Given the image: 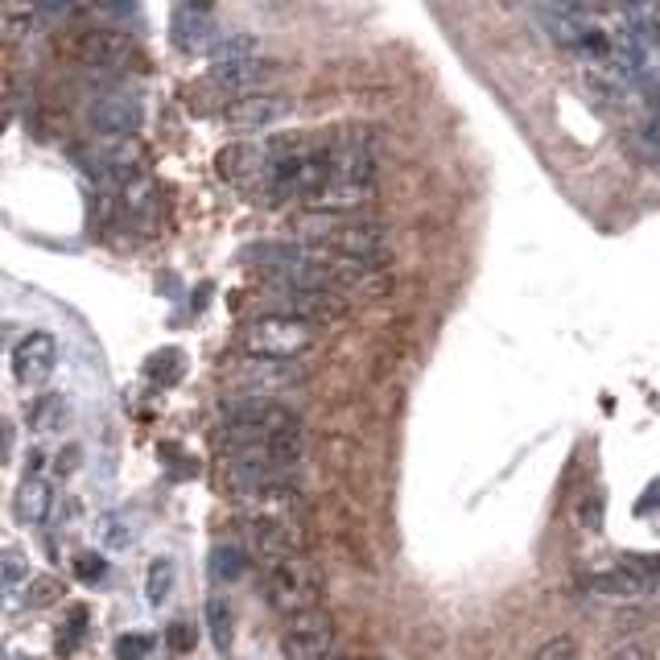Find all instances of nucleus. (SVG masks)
<instances>
[{"mask_svg":"<svg viewBox=\"0 0 660 660\" xmlns=\"http://www.w3.org/2000/svg\"><path fill=\"white\" fill-rule=\"evenodd\" d=\"M318 339L315 322H306V318H294V315H277V310H268V315L252 318L248 327H244V351H248L252 360H294L301 351H310Z\"/></svg>","mask_w":660,"mask_h":660,"instance_id":"obj_1","label":"nucleus"},{"mask_svg":"<svg viewBox=\"0 0 660 660\" xmlns=\"http://www.w3.org/2000/svg\"><path fill=\"white\" fill-rule=\"evenodd\" d=\"M595 595L611 598H640L660 590V553H628L624 562H615L611 569H598L586 582Z\"/></svg>","mask_w":660,"mask_h":660,"instance_id":"obj_2","label":"nucleus"},{"mask_svg":"<svg viewBox=\"0 0 660 660\" xmlns=\"http://www.w3.org/2000/svg\"><path fill=\"white\" fill-rule=\"evenodd\" d=\"M265 595L268 603L277 607V611L285 615H306V611H318V578L306 569V562L301 557H294V562H268L265 569Z\"/></svg>","mask_w":660,"mask_h":660,"instance_id":"obj_3","label":"nucleus"},{"mask_svg":"<svg viewBox=\"0 0 660 660\" xmlns=\"http://www.w3.org/2000/svg\"><path fill=\"white\" fill-rule=\"evenodd\" d=\"M211 75L223 87H252V83L265 75L260 66V42L248 33H227L215 54H211Z\"/></svg>","mask_w":660,"mask_h":660,"instance_id":"obj_4","label":"nucleus"},{"mask_svg":"<svg viewBox=\"0 0 660 660\" xmlns=\"http://www.w3.org/2000/svg\"><path fill=\"white\" fill-rule=\"evenodd\" d=\"M170 42L182 54H215V46L223 42L220 17L206 4H173L170 13Z\"/></svg>","mask_w":660,"mask_h":660,"instance_id":"obj_5","label":"nucleus"},{"mask_svg":"<svg viewBox=\"0 0 660 660\" xmlns=\"http://www.w3.org/2000/svg\"><path fill=\"white\" fill-rule=\"evenodd\" d=\"M58 368V339L46 330H30L13 347V376L21 388H42Z\"/></svg>","mask_w":660,"mask_h":660,"instance_id":"obj_6","label":"nucleus"},{"mask_svg":"<svg viewBox=\"0 0 660 660\" xmlns=\"http://www.w3.org/2000/svg\"><path fill=\"white\" fill-rule=\"evenodd\" d=\"M334 645V624L327 611H306L285 628V660H330Z\"/></svg>","mask_w":660,"mask_h":660,"instance_id":"obj_7","label":"nucleus"},{"mask_svg":"<svg viewBox=\"0 0 660 660\" xmlns=\"http://www.w3.org/2000/svg\"><path fill=\"white\" fill-rule=\"evenodd\" d=\"M289 108H294V104H289L285 95L248 92L223 108V120L236 128V132H265V128L281 125L285 116H289Z\"/></svg>","mask_w":660,"mask_h":660,"instance_id":"obj_8","label":"nucleus"},{"mask_svg":"<svg viewBox=\"0 0 660 660\" xmlns=\"http://www.w3.org/2000/svg\"><path fill=\"white\" fill-rule=\"evenodd\" d=\"M141 120L145 108L132 92H108L92 104V128L99 137H111V141H128L141 128Z\"/></svg>","mask_w":660,"mask_h":660,"instance_id":"obj_9","label":"nucleus"},{"mask_svg":"<svg viewBox=\"0 0 660 660\" xmlns=\"http://www.w3.org/2000/svg\"><path fill=\"white\" fill-rule=\"evenodd\" d=\"M87 170H92L95 178H104V182L125 187V182H132L137 170H141V149L132 141L99 137V145H92V153H87Z\"/></svg>","mask_w":660,"mask_h":660,"instance_id":"obj_10","label":"nucleus"},{"mask_svg":"<svg viewBox=\"0 0 660 660\" xmlns=\"http://www.w3.org/2000/svg\"><path fill=\"white\" fill-rule=\"evenodd\" d=\"M252 550L268 557V562H294L301 553V533L281 517H252L248 524Z\"/></svg>","mask_w":660,"mask_h":660,"instance_id":"obj_11","label":"nucleus"},{"mask_svg":"<svg viewBox=\"0 0 660 660\" xmlns=\"http://www.w3.org/2000/svg\"><path fill=\"white\" fill-rule=\"evenodd\" d=\"M75 54L92 71H120L132 58V42L116 30H87L79 38V46H75Z\"/></svg>","mask_w":660,"mask_h":660,"instance_id":"obj_12","label":"nucleus"},{"mask_svg":"<svg viewBox=\"0 0 660 660\" xmlns=\"http://www.w3.org/2000/svg\"><path fill=\"white\" fill-rule=\"evenodd\" d=\"M372 199H376V182L330 178V182L318 190L315 199H306V206H310V211H318V215H343V211H355V206L372 203Z\"/></svg>","mask_w":660,"mask_h":660,"instance_id":"obj_13","label":"nucleus"},{"mask_svg":"<svg viewBox=\"0 0 660 660\" xmlns=\"http://www.w3.org/2000/svg\"><path fill=\"white\" fill-rule=\"evenodd\" d=\"M236 380H239V388L244 393H252V396H260V393H273V388H289V384H298L301 380V368H294V363H285V360H244L236 368Z\"/></svg>","mask_w":660,"mask_h":660,"instance_id":"obj_14","label":"nucleus"},{"mask_svg":"<svg viewBox=\"0 0 660 660\" xmlns=\"http://www.w3.org/2000/svg\"><path fill=\"white\" fill-rule=\"evenodd\" d=\"M17 517L25 520V524H46L50 508H54V491H50L46 479H38V475H25V483L17 488Z\"/></svg>","mask_w":660,"mask_h":660,"instance_id":"obj_15","label":"nucleus"},{"mask_svg":"<svg viewBox=\"0 0 660 660\" xmlns=\"http://www.w3.org/2000/svg\"><path fill=\"white\" fill-rule=\"evenodd\" d=\"M206 628H211V640L220 652L232 648V607H227V598H206Z\"/></svg>","mask_w":660,"mask_h":660,"instance_id":"obj_16","label":"nucleus"},{"mask_svg":"<svg viewBox=\"0 0 660 660\" xmlns=\"http://www.w3.org/2000/svg\"><path fill=\"white\" fill-rule=\"evenodd\" d=\"M95 529H99V541H104L108 550H128V545L137 541V529H132V520H128L125 512H108Z\"/></svg>","mask_w":660,"mask_h":660,"instance_id":"obj_17","label":"nucleus"},{"mask_svg":"<svg viewBox=\"0 0 660 660\" xmlns=\"http://www.w3.org/2000/svg\"><path fill=\"white\" fill-rule=\"evenodd\" d=\"M173 562L170 557H158V562H149V574H145V590H149V603H166L173 590Z\"/></svg>","mask_w":660,"mask_h":660,"instance_id":"obj_18","label":"nucleus"},{"mask_svg":"<svg viewBox=\"0 0 660 660\" xmlns=\"http://www.w3.org/2000/svg\"><path fill=\"white\" fill-rule=\"evenodd\" d=\"M63 582L54 578V574H38V578H30V586H25V603L30 607H50V603H58L63 598Z\"/></svg>","mask_w":660,"mask_h":660,"instance_id":"obj_19","label":"nucleus"},{"mask_svg":"<svg viewBox=\"0 0 660 660\" xmlns=\"http://www.w3.org/2000/svg\"><path fill=\"white\" fill-rule=\"evenodd\" d=\"M66 417V401L63 396H42L38 405H33V425L42 429V434H50V429H58Z\"/></svg>","mask_w":660,"mask_h":660,"instance_id":"obj_20","label":"nucleus"},{"mask_svg":"<svg viewBox=\"0 0 660 660\" xmlns=\"http://www.w3.org/2000/svg\"><path fill=\"white\" fill-rule=\"evenodd\" d=\"M244 569H248V562L239 557V550H223L220 545V550L211 553V574H215L220 582H236Z\"/></svg>","mask_w":660,"mask_h":660,"instance_id":"obj_21","label":"nucleus"},{"mask_svg":"<svg viewBox=\"0 0 660 660\" xmlns=\"http://www.w3.org/2000/svg\"><path fill=\"white\" fill-rule=\"evenodd\" d=\"M153 652V636H141V631H128L116 640V657L120 660H145Z\"/></svg>","mask_w":660,"mask_h":660,"instance_id":"obj_22","label":"nucleus"},{"mask_svg":"<svg viewBox=\"0 0 660 660\" xmlns=\"http://www.w3.org/2000/svg\"><path fill=\"white\" fill-rule=\"evenodd\" d=\"M533 660H582V652L569 636H553V640H545V645L536 648Z\"/></svg>","mask_w":660,"mask_h":660,"instance_id":"obj_23","label":"nucleus"},{"mask_svg":"<svg viewBox=\"0 0 660 660\" xmlns=\"http://www.w3.org/2000/svg\"><path fill=\"white\" fill-rule=\"evenodd\" d=\"M21 586H30V574L21 569V557H17V550L4 553V595L13 598Z\"/></svg>","mask_w":660,"mask_h":660,"instance_id":"obj_24","label":"nucleus"},{"mask_svg":"<svg viewBox=\"0 0 660 660\" xmlns=\"http://www.w3.org/2000/svg\"><path fill=\"white\" fill-rule=\"evenodd\" d=\"M149 372H153V380H161V384H173V380L182 376V355H178V351H166V355L153 360Z\"/></svg>","mask_w":660,"mask_h":660,"instance_id":"obj_25","label":"nucleus"},{"mask_svg":"<svg viewBox=\"0 0 660 660\" xmlns=\"http://www.w3.org/2000/svg\"><path fill=\"white\" fill-rule=\"evenodd\" d=\"M104 569H108V562H104L99 553H79V557H75V574H79L83 582H99Z\"/></svg>","mask_w":660,"mask_h":660,"instance_id":"obj_26","label":"nucleus"},{"mask_svg":"<svg viewBox=\"0 0 660 660\" xmlns=\"http://www.w3.org/2000/svg\"><path fill=\"white\" fill-rule=\"evenodd\" d=\"M166 645H170L173 652H190V648H194V631H190L187 619H173L170 631H166Z\"/></svg>","mask_w":660,"mask_h":660,"instance_id":"obj_27","label":"nucleus"},{"mask_svg":"<svg viewBox=\"0 0 660 660\" xmlns=\"http://www.w3.org/2000/svg\"><path fill=\"white\" fill-rule=\"evenodd\" d=\"M578 520L586 529H603V496H586L578 503Z\"/></svg>","mask_w":660,"mask_h":660,"instance_id":"obj_28","label":"nucleus"},{"mask_svg":"<svg viewBox=\"0 0 660 660\" xmlns=\"http://www.w3.org/2000/svg\"><path fill=\"white\" fill-rule=\"evenodd\" d=\"M607 660H652V652H648V645H640V640H624L619 648H611Z\"/></svg>","mask_w":660,"mask_h":660,"instance_id":"obj_29","label":"nucleus"},{"mask_svg":"<svg viewBox=\"0 0 660 660\" xmlns=\"http://www.w3.org/2000/svg\"><path fill=\"white\" fill-rule=\"evenodd\" d=\"M33 13L46 17V21H66L71 13H79L75 4H33Z\"/></svg>","mask_w":660,"mask_h":660,"instance_id":"obj_30","label":"nucleus"},{"mask_svg":"<svg viewBox=\"0 0 660 660\" xmlns=\"http://www.w3.org/2000/svg\"><path fill=\"white\" fill-rule=\"evenodd\" d=\"M95 13L99 17H116V21H132V17L141 13L137 4H95Z\"/></svg>","mask_w":660,"mask_h":660,"instance_id":"obj_31","label":"nucleus"},{"mask_svg":"<svg viewBox=\"0 0 660 660\" xmlns=\"http://www.w3.org/2000/svg\"><path fill=\"white\" fill-rule=\"evenodd\" d=\"M652 503H660V483H652V488H648V496L640 500V512H648Z\"/></svg>","mask_w":660,"mask_h":660,"instance_id":"obj_32","label":"nucleus"}]
</instances>
